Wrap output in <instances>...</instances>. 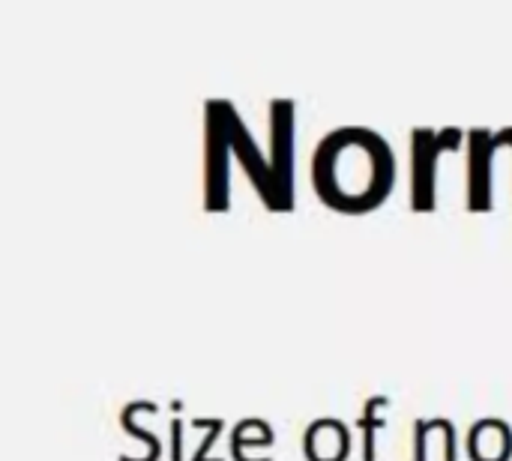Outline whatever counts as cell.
Returning <instances> with one entry per match:
<instances>
[{"instance_id": "6da1fadb", "label": "cell", "mask_w": 512, "mask_h": 461, "mask_svg": "<svg viewBox=\"0 0 512 461\" xmlns=\"http://www.w3.org/2000/svg\"><path fill=\"white\" fill-rule=\"evenodd\" d=\"M312 183L330 207L342 213H366L393 192V147L369 126L333 129L315 147Z\"/></svg>"}, {"instance_id": "7a4b0ae2", "label": "cell", "mask_w": 512, "mask_h": 461, "mask_svg": "<svg viewBox=\"0 0 512 461\" xmlns=\"http://www.w3.org/2000/svg\"><path fill=\"white\" fill-rule=\"evenodd\" d=\"M465 138H468V132L459 126H444V129L417 126L411 132V162H414L411 204H414V210H420V213L435 210V204H438L435 201L438 198V156L444 150H459Z\"/></svg>"}, {"instance_id": "3957f363", "label": "cell", "mask_w": 512, "mask_h": 461, "mask_svg": "<svg viewBox=\"0 0 512 461\" xmlns=\"http://www.w3.org/2000/svg\"><path fill=\"white\" fill-rule=\"evenodd\" d=\"M207 129H204V207L207 210H228L231 204V171H228V126L222 99H207Z\"/></svg>"}, {"instance_id": "277c9868", "label": "cell", "mask_w": 512, "mask_h": 461, "mask_svg": "<svg viewBox=\"0 0 512 461\" xmlns=\"http://www.w3.org/2000/svg\"><path fill=\"white\" fill-rule=\"evenodd\" d=\"M222 111H225V126H228V141H231V153L240 159L246 177L252 180V186L258 189L261 201L270 207V210H285L282 207V198H279V186H276V177H273V168H270V159H264L255 135L249 132V126L243 123V117L237 114L234 102L231 99H222Z\"/></svg>"}, {"instance_id": "5b68a950", "label": "cell", "mask_w": 512, "mask_h": 461, "mask_svg": "<svg viewBox=\"0 0 512 461\" xmlns=\"http://www.w3.org/2000/svg\"><path fill=\"white\" fill-rule=\"evenodd\" d=\"M294 99L270 102V168L285 210H294Z\"/></svg>"}, {"instance_id": "8992f818", "label": "cell", "mask_w": 512, "mask_h": 461, "mask_svg": "<svg viewBox=\"0 0 512 461\" xmlns=\"http://www.w3.org/2000/svg\"><path fill=\"white\" fill-rule=\"evenodd\" d=\"M492 135L486 126L468 129V210L474 213L492 210V159L498 153Z\"/></svg>"}, {"instance_id": "52a82bcc", "label": "cell", "mask_w": 512, "mask_h": 461, "mask_svg": "<svg viewBox=\"0 0 512 461\" xmlns=\"http://www.w3.org/2000/svg\"><path fill=\"white\" fill-rule=\"evenodd\" d=\"M351 450V435L342 420L321 417L303 435V453L309 461H345Z\"/></svg>"}, {"instance_id": "ba28073f", "label": "cell", "mask_w": 512, "mask_h": 461, "mask_svg": "<svg viewBox=\"0 0 512 461\" xmlns=\"http://www.w3.org/2000/svg\"><path fill=\"white\" fill-rule=\"evenodd\" d=\"M468 453H471V461H510V423L507 420H498V417L477 420L471 426V435H468Z\"/></svg>"}, {"instance_id": "9c48e42d", "label": "cell", "mask_w": 512, "mask_h": 461, "mask_svg": "<svg viewBox=\"0 0 512 461\" xmlns=\"http://www.w3.org/2000/svg\"><path fill=\"white\" fill-rule=\"evenodd\" d=\"M390 399L387 396H372L363 405V414L357 417V429L363 432V461H375V432L387 426L384 417H378V408H387Z\"/></svg>"}, {"instance_id": "30bf717a", "label": "cell", "mask_w": 512, "mask_h": 461, "mask_svg": "<svg viewBox=\"0 0 512 461\" xmlns=\"http://www.w3.org/2000/svg\"><path fill=\"white\" fill-rule=\"evenodd\" d=\"M192 426H195V429H210V432H207V438L201 441L198 453L192 456V461H213V459H207V450H210V447H213V441H216V438L222 435L225 423H222L219 417H216V420H207V417H195V420H192ZM216 461H219V459H216Z\"/></svg>"}, {"instance_id": "8fae6325", "label": "cell", "mask_w": 512, "mask_h": 461, "mask_svg": "<svg viewBox=\"0 0 512 461\" xmlns=\"http://www.w3.org/2000/svg\"><path fill=\"white\" fill-rule=\"evenodd\" d=\"M429 420H417L414 423V461H429V447H426V441H429Z\"/></svg>"}, {"instance_id": "7c38bea8", "label": "cell", "mask_w": 512, "mask_h": 461, "mask_svg": "<svg viewBox=\"0 0 512 461\" xmlns=\"http://www.w3.org/2000/svg\"><path fill=\"white\" fill-rule=\"evenodd\" d=\"M180 438H183V423L180 420H171V461H183Z\"/></svg>"}, {"instance_id": "4fadbf2b", "label": "cell", "mask_w": 512, "mask_h": 461, "mask_svg": "<svg viewBox=\"0 0 512 461\" xmlns=\"http://www.w3.org/2000/svg\"><path fill=\"white\" fill-rule=\"evenodd\" d=\"M492 144H495V150H501V147H512V126L501 129V132H495V135H492Z\"/></svg>"}]
</instances>
